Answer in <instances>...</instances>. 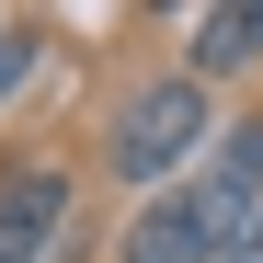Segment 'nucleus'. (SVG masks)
Masks as SVG:
<instances>
[{"label":"nucleus","instance_id":"nucleus-1","mask_svg":"<svg viewBox=\"0 0 263 263\" xmlns=\"http://www.w3.org/2000/svg\"><path fill=\"white\" fill-rule=\"evenodd\" d=\"M263 217V126H229V138L206 149V172L172 206L138 217V240H126V263H229L240 229Z\"/></svg>","mask_w":263,"mask_h":263},{"label":"nucleus","instance_id":"nucleus-2","mask_svg":"<svg viewBox=\"0 0 263 263\" xmlns=\"http://www.w3.org/2000/svg\"><path fill=\"white\" fill-rule=\"evenodd\" d=\"M195 138H206V80H195V69H183V80H149V92L115 115V172L149 183V172L195 160Z\"/></svg>","mask_w":263,"mask_h":263},{"label":"nucleus","instance_id":"nucleus-3","mask_svg":"<svg viewBox=\"0 0 263 263\" xmlns=\"http://www.w3.org/2000/svg\"><path fill=\"white\" fill-rule=\"evenodd\" d=\"M58 217H69V172H23V183L0 195V263H46Z\"/></svg>","mask_w":263,"mask_h":263},{"label":"nucleus","instance_id":"nucleus-4","mask_svg":"<svg viewBox=\"0 0 263 263\" xmlns=\"http://www.w3.org/2000/svg\"><path fill=\"white\" fill-rule=\"evenodd\" d=\"M240 58H263V0H240V12H206V23H195V80L240 69Z\"/></svg>","mask_w":263,"mask_h":263},{"label":"nucleus","instance_id":"nucleus-5","mask_svg":"<svg viewBox=\"0 0 263 263\" xmlns=\"http://www.w3.org/2000/svg\"><path fill=\"white\" fill-rule=\"evenodd\" d=\"M12 80H23V34H0V92H12Z\"/></svg>","mask_w":263,"mask_h":263},{"label":"nucleus","instance_id":"nucleus-6","mask_svg":"<svg viewBox=\"0 0 263 263\" xmlns=\"http://www.w3.org/2000/svg\"><path fill=\"white\" fill-rule=\"evenodd\" d=\"M229 263H263V217H252V229H240V252H229Z\"/></svg>","mask_w":263,"mask_h":263}]
</instances>
